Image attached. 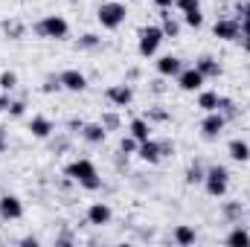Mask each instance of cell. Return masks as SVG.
I'll return each mask as SVG.
<instances>
[{
    "label": "cell",
    "instance_id": "2e32d148",
    "mask_svg": "<svg viewBox=\"0 0 250 247\" xmlns=\"http://www.w3.org/2000/svg\"><path fill=\"white\" fill-rule=\"evenodd\" d=\"M29 131H32V137L47 140V137L53 134V123H50L47 117H32V120H29Z\"/></svg>",
    "mask_w": 250,
    "mask_h": 247
},
{
    "label": "cell",
    "instance_id": "4dcf8cb0",
    "mask_svg": "<svg viewBox=\"0 0 250 247\" xmlns=\"http://www.w3.org/2000/svg\"><path fill=\"white\" fill-rule=\"evenodd\" d=\"M224 215L227 218H239L242 215V204H224Z\"/></svg>",
    "mask_w": 250,
    "mask_h": 247
},
{
    "label": "cell",
    "instance_id": "44dd1931",
    "mask_svg": "<svg viewBox=\"0 0 250 247\" xmlns=\"http://www.w3.org/2000/svg\"><path fill=\"white\" fill-rule=\"evenodd\" d=\"M160 29H163V35H166V38H178V35H181V23L172 18V12H169V9L163 12V23H160Z\"/></svg>",
    "mask_w": 250,
    "mask_h": 247
},
{
    "label": "cell",
    "instance_id": "836d02e7",
    "mask_svg": "<svg viewBox=\"0 0 250 247\" xmlns=\"http://www.w3.org/2000/svg\"><path fill=\"white\" fill-rule=\"evenodd\" d=\"M102 125H105V131H108V128H117V125H120V117H117V114H108V117H102Z\"/></svg>",
    "mask_w": 250,
    "mask_h": 247
},
{
    "label": "cell",
    "instance_id": "e0dca14e",
    "mask_svg": "<svg viewBox=\"0 0 250 247\" xmlns=\"http://www.w3.org/2000/svg\"><path fill=\"white\" fill-rule=\"evenodd\" d=\"M218 102H221V96H218L215 90H201V93H198V108H201L204 114L218 111Z\"/></svg>",
    "mask_w": 250,
    "mask_h": 247
},
{
    "label": "cell",
    "instance_id": "484cf974",
    "mask_svg": "<svg viewBox=\"0 0 250 247\" xmlns=\"http://www.w3.org/2000/svg\"><path fill=\"white\" fill-rule=\"evenodd\" d=\"M137 145H140V140H137V137H131V134L120 140V151H123V154H137Z\"/></svg>",
    "mask_w": 250,
    "mask_h": 247
},
{
    "label": "cell",
    "instance_id": "6da1fadb",
    "mask_svg": "<svg viewBox=\"0 0 250 247\" xmlns=\"http://www.w3.org/2000/svg\"><path fill=\"white\" fill-rule=\"evenodd\" d=\"M64 175H67L70 181H76L82 189H87V192H96V189L102 186V178H99V172H96L93 160H87V157L73 160V163L64 169Z\"/></svg>",
    "mask_w": 250,
    "mask_h": 247
},
{
    "label": "cell",
    "instance_id": "f1b7e54d",
    "mask_svg": "<svg viewBox=\"0 0 250 247\" xmlns=\"http://www.w3.org/2000/svg\"><path fill=\"white\" fill-rule=\"evenodd\" d=\"M175 6H178L181 12H192V9H201V3H198V0H175Z\"/></svg>",
    "mask_w": 250,
    "mask_h": 247
},
{
    "label": "cell",
    "instance_id": "9c48e42d",
    "mask_svg": "<svg viewBox=\"0 0 250 247\" xmlns=\"http://www.w3.org/2000/svg\"><path fill=\"white\" fill-rule=\"evenodd\" d=\"M23 215V204L18 195H0V218L6 221H18Z\"/></svg>",
    "mask_w": 250,
    "mask_h": 247
},
{
    "label": "cell",
    "instance_id": "5b68a950",
    "mask_svg": "<svg viewBox=\"0 0 250 247\" xmlns=\"http://www.w3.org/2000/svg\"><path fill=\"white\" fill-rule=\"evenodd\" d=\"M125 6L123 3H117V0H111V3H102L99 6V12H96V18H99V23H102V29H120L125 23Z\"/></svg>",
    "mask_w": 250,
    "mask_h": 247
},
{
    "label": "cell",
    "instance_id": "60d3db41",
    "mask_svg": "<svg viewBox=\"0 0 250 247\" xmlns=\"http://www.w3.org/2000/svg\"><path fill=\"white\" fill-rule=\"evenodd\" d=\"M0 151H6V134L0 131Z\"/></svg>",
    "mask_w": 250,
    "mask_h": 247
},
{
    "label": "cell",
    "instance_id": "9a60e30c",
    "mask_svg": "<svg viewBox=\"0 0 250 247\" xmlns=\"http://www.w3.org/2000/svg\"><path fill=\"white\" fill-rule=\"evenodd\" d=\"M195 67L201 70V76H204V79H218V76H221V64L215 62L212 56H201V59L195 62Z\"/></svg>",
    "mask_w": 250,
    "mask_h": 247
},
{
    "label": "cell",
    "instance_id": "603a6c76",
    "mask_svg": "<svg viewBox=\"0 0 250 247\" xmlns=\"http://www.w3.org/2000/svg\"><path fill=\"white\" fill-rule=\"evenodd\" d=\"M224 242H227V245H250V233L245 230V227H236V230L227 233Z\"/></svg>",
    "mask_w": 250,
    "mask_h": 247
},
{
    "label": "cell",
    "instance_id": "4fadbf2b",
    "mask_svg": "<svg viewBox=\"0 0 250 247\" xmlns=\"http://www.w3.org/2000/svg\"><path fill=\"white\" fill-rule=\"evenodd\" d=\"M59 79H62V87L70 90V93H82V90L87 87V79H84V73H79V70H64Z\"/></svg>",
    "mask_w": 250,
    "mask_h": 247
},
{
    "label": "cell",
    "instance_id": "7402d4cb",
    "mask_svg": "<svg viewBox=\"0 0 250 247\" xmlns=\"http://www.w3.org/2000/svg\"><path fill=\"white\" fill-rule=\"evenodd\" d=\"M195 239H198V236H195V230H192V227H189V224H181V227H178V230H175V242H178V245H195Z\"/></svg>",
    "mask_w": 250,
    "mask_h": 247
},
{
    "label": "cell",
    "instance_id": "d6986e66",
    "mask_svg": "<svg viewBox=\"0 0 250 247\" xmlns=\"http://www.w3.org/2000/svg\"><path fill=\"white\" fill-rule=\"evenodd\" d=\"M227 151H230V157H233V160H239V163H248V160H250V145L245 143V140H230Z\"/></svg>",
    "mask_w": 250,
    "mask_h": 247
},
{
    "label": "cell",
    "instance_id": "e575fe53",
    "mask_svg": "<svg viewBox=\"0 0 250 247\" xmlns=\"http://www.w3.org/2000/svg\"><path fill=\"white\" fill-rule=\"evenodd\" d=\"M6 32H12L15 38H21V35H23V26H21V23H9V21H6Z\"/></svg>",
    "mask_w": 250,
    "mask_h": 247
},
{
    "label": "cell",
    "instance_id": "1f68e13d",
    "mask_svg": "<svg viewBox=\"0 0 250 247\" xmlns=\"http://www.w3.org/2000/svg\"><path fill=\"white\" fill-rule=\"evenodd\" d=\"M44 90H47V93H53V90H62V79H59V76H56V79L50 76V79H47V84H44Z\"/></svg>",
    "mask_w": 250,
    "mask_h": 247
},
{
    "label": "cell",
    "instance_id": "30bf717a",
    "mask_svg": "<svg viewBox=\"0 0 250 247\" xmlns=\"http://www.w3.org/2000/svg\"><path fill=\"white\" fill-rule=\"evenodd\" d=\"M105 96H108V102L117 105V108H128V105L134 102V90H131V84H111Z\"/></svg>",
    "mask_w": 250,
    "mask_h": 247
},
{
    "label": "cell",
    "instance_id": "4316f807",
    "mask_svg": "<svg viewBox=\"0 0 250 247\" xmlns=\"http://www.w3.org/2000/svg\"><path fill=\"white\" fill-rule=\"evenodd\" d=\"M204 175H207V172H204V169H201L198 163H195V166H189V172H187V184H204Z\"/></svg>",
    "mask_w": 250,
    "mask_h": 247
},
{
    "label": "cell",
    "instance_id": "d590c367",
    "mask_svg": "<svg viewBox=\"0 0 250 247\" xmlns=\"http://www.w3.org/2000/svg\"><path fill=\"white\" fill-rule=\"evenodd\" d=\"M239 21H250V3H239Z\"/></svg>",
    "mask_w": 250,
    "mask_h": 247
},
{
    "label": "cell",
    "instance_id": "d4e9b609",
    "mask_svg": "<svg viewBox=\"0 0 250 247\" xmlns=\"http://www.w3.org/2000/svg\"><path fill=\"white\" fill-rule=\"evenodd\" d=\"M184 21H187V26H192V29H201V26H204V15H201V9L184 12Z\"/></svg>",
    "mask_w": 250,
    "mask_h": 247
},
{
    "label": "cell",
    "instance_id": "ba28073f",
    "mask_svg": "<svg viewBox=\"0 0 250 247\" xmlns=\"http://www.w3.org/2000/svg\"><path fill=\"white\" fill-rule=\"evenodd\" d=\"M204 76H201V70L198 67H189V70H181L178 73V87L181 90H187V93H195V90H201L204 87Z\"/></svg>",
    "mask_w": 250,
    "mask_h": 247
},
{
    "label": "cell",
    "instance_id": "cb8c5ba5",
    "mask_svg": "<svg viewBox=\"0 0 250 247\" xmlns=\"http://www.w3.org/2000/svg\"><path fill=\"white\" fill-rule=\"evenodd\" d=\"M18 87V73H12V70H6V73H0V90H6V93H12Z\"/></svg>",
    "mask_w": 250,
    "mask_h": 247
},
{
    "label": "cell",
    "instance_id": "ffe728a7",
    "mask_svg": "<svg viewBox=\"0 0 250 247\" xmlns=\"http://www.w3.org/2000/svg\"><path fill=\"white\" fill-rule=\"evenodd\" d=\"M128 134H131V137H137V140L143 143V140H148V137H151V125L146 123L143 117H137V120H131V125H128Z\"/></svg>",
    "mask_w": 250,
    "mask_h": 247
},
{
    "label": "cell",
    "instance_id": "277c9868",
    "mask_svg": "<svg viewBox=\"0 0 250 247\" xmlns=\"http://www.w3.org/2000/svg\"><path fill=\"white\" fill-rule=\"evenodd\" d=\"M227 184H230V172H227L224 166L207 169V175H204V189H207L209 198H224V195H227Z\"/></svg>",
    "mask_w": 250,
    "mask_h": 247
},
{
    "label": "cell",
    "instance_id": "52a82bcc",
    "mask_svg": "<svg viewBox=\"0 0 250 247\" xmlns=\"http://www.w3.org/2000/svg\"><path fill=\"white\" fill-rule=\"evenodd\" d=\"M224 125H227V117H224L221 111H209V114L201 120V134H204L207 140H215V137L224 131Z\"/></svg>",
    "mask_w": 250,
    "mask_h": 247
},
{
    "label": "cell",
    "instance_id": "7c38bea8",
    "mask_svg": "<svg viewBox=\"0 0 250 247\" xmlns=\"http://www.w3.org/2000/svg\"><path fill=\"white\" fill-rule=\"evenodd\" d=\"M111 206L108 204H102V201H96V204H90V209H87V224H93V227H105V224H111Z\"/></svg>",
    "mask_w": 250,
    "mask_h": 247
},
{
    "label": "cell",
    "instance_id": "ac0fdd59",
    "mask_svg": "<svg viewBox=\"0 0 250 247\" xmlns=\"http://www.w3.org/2000/svg\"><path fill=\"white\" fill-rule=\"evenodd\" d=\"M105 134H108V131H105V125H102V123L82 125V137H84L87 143H93V145H96V143H102V140H105Z\"/></svg>",
    "mask_w": 250,
    "mask_h": 247
},
{
    "label": "cell",
    "instance_id": "5bb4252c",
    "mask_svg": "<svg viewBox=\"0 0 250 247\" xmlns=\"http://www.w3.org/2000/svg\"><path fill=\"white\" fill-rule=\"evenodd\" d=\"M181 70H184V62H181L178 56H163V59H157V73L166 76V79H169V76H178Z\"/></svg>",
    "mask_w": 250,
    "mask_h": 247
},
{
    "label": "cell",
    "instance_id": "7a4b0ae2",
    "mask_svg": "<svg viewBox=\"0 0 250 247\" xmlns=\"http://www.w3.org/2000/svg\"><path fill=\"white\" fill-rule=\"evenodd\" d=\"M35 32H38L41 38L62 41V38H67V32H70V23L64 21L62 15H44V18L35 23Z\"/></svg>",
    "mask_w": 250,
    "mask_h": 247
},
{
    "label": "cell",
    "instance_id": "f546056e",
    "mask_svg": "<svg viewBox=\"0 0 250 247\" xmlns=\"http://www.w3.org/2000/svg\"><path fill=\"white\" fill-rule=\"evenodd\" d=\"M96 44H99V38H96V35H90V32H87V35H82V41H79V47H84V50H93Z\"/></svg>",
    "mask_w": 250,
    "mask_h": 247
},
{
    "label": "cell",
    "instance_id": "8992f818",
    "mask_svg": "<svg viewBox=\"0 0 250 247\" xmlns=\"http://www.w3.org/2000/svg\"><path fill=\"white\" fill-rule=\"evenodd\" d=\"M212 32H215V38H221V41H239V35H242L239 18H218L215 26H212Z\"/></svg>",
    "mask_w": 250,
    "mask_h": 247
},
{
    "label": "cell",
    "instance_id": "3957f363",
    "mask_svg": "<svg viewBox=\"0 0 250 247\" xmlns=\"http://www.w3.org/2000/svg\"><path fill=\"white\" fill-rule=\"evenodd\" d=\"M163 38H166V35H163L160 26H143L140 35H137V50H140V56H143V59H151V56L160 50Z\"/></svg>",
    "mask_w": 250,
    "mask_h": 247
},
{
    "label": "cell",
    "instance_id": "83f0119b",
    "mask_svg": "<svg viewBox=\"0 0 250 247\" xmlns=\"http://www.w3.org/2000/svg\"><path fill=\"white\" fill-rule=\"evenodd\" d=\"M218 111H221L227 120H233V117H236V105H233L230 99H224V96H221V102H218Z\"/></svg>",
    "mask_w": 250,
    "mask_h": 247
},
{
    "label": "cell",
    "instance_id": "f35d334b",
    "mask_svg": "<svg viewBox=\"0 0 250 247\" xmlns=\"http://www.w3.org/2000/svg\"><path fill=\"white\" fill-rule=\"evenodd\" d=\"M239 41H242V50H245V53L250 56V35H242Z\"/></svg>",
    "mask_w": 250,
    "mask_h": 247
},
{
    "label": "cell",
    "instance_id": "d6a6232c",
    "mask_svg": "<svg viewBox=\"0 0 250 247\" xmlns=\"http://www.w3.org/2000/svg\"><path fill=\"white\" fill-rule=\"evenodd\" d=\"M23 111H26V105H23V102H21V99H18V102H12V105H9V114H12V117H23Z\"/></svg>",
    "mask_w": 250,
    "mask_h": 247
},
{
    "label": "cell",
    "instance_id": "ab89813d",
    "mask_svg": "<svg viewBox=\"0 0 250 247\" xmlns=\"http://www.w3.org/2000/svg\"><path fill=\"white\" fill-rule=\"evenodd\" d=\"M239 26H242V35H250V21H239Z\"/></svg>",
    "mask_w": 250,
    "mask_h": 247
},
{
    "label": "cell",
    "instance_id": "8fae6325",
    "mask_svg": "<svg viewBox=\"0 0 250 247\" xmlns=\"http://www.w3.org/2000/svg\"><path fill=\"white\" fill-rule=\"evenodd\" d=\"M137 157L140 160H146V163H160V157H163V148H160V143L157 140H143L140 145H137Z\"/></svg>",
    "mask_w": 250,
    "mask_h": 247
},
{
    "label": "cell",
    "instance_id": "8d00e7d4",
    "mask_svg": "<svg viewBox=\"0 0 250 247\" xmlns=\"http://www.w3.org/2000/svg\"><path fill=\"white\" fill-rule=\"evenodd\" d=\"M9 105H12V99H9V93L3 90V93H0V111H9Z\"/></svg>",
    "mask_w": 250,
    "mask_h": 247
},
{
    "label": "cell",
    "instance_id": "74e56055",
    "mask_svg": "<svg viewBox=\"0 0 250 247\" xmlns=\"http://www.w3.org/2000/svg\"><path fill=\"white\" fill-rule=\"evenodd\" d=\"M154 3H157V9H163V12H166V9H172V6H175V0H154Z\"/></svg>",
    "mask_w": 250,
    "mask_h": 247
}]
</instances>
